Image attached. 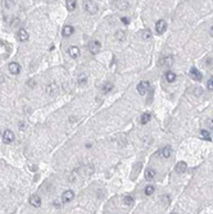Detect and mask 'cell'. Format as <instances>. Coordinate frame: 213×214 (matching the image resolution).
Masks as SVG:
<instances>
[{"instance_id":"ba28073f","label":"cell","mask_w":213,"mask_h":214,"mask_svg":"<svg viewBox=\"0 0 213 214\" xmlns=\"http://www.w3.org/2000/svg\"><path fill=\"white\" fill-rule=\"evenodd\" d=\"M68 54L71 58H73V59H77V58L81 55V50H80L79 46L72 45V46H69V49H68Z\"/></svg>"},{"instance_id":"603a6c76","label":"cell","mask_w":213,"mask_h":214,"mask_svg":"<svg viewBox=\"0 0 213 214\" xmlns=\"http://www.w3.org/2000/svg\"><path fill=\"white\" fill-rule=\"evenodd\" d=\"M140 36L144 38V40L152 38V31H150V30H141L140 31Z\"/></svg>"},{"instance_id":"44dd1931","label":"cell","mask_w":213,"mask_h":214,"mask_svg":"<svg viewBox=\"0 0 213 214\" xmlns=\"http://www.w3.org/2000/svg\"><path fill=\"white\" fill-rule=\"evenodd\" d=\"M77 8V0H67V9L73 12Z\"/></svg>"},{"instance_id":"7a4b0ae2","label":"cell","mask_w":213,"mask_h":214,"mask_svg":"<svg viewBox=\"0 0 213 214\" xmlns=\"http://www.w3.org/2000/svg\"><path fill=\"white\" fill-rule=\"evenodd\" d=\"M89 52H90L92 55H96L99 52H100V48H102V44H100L99 40H92L89 42Z\"/></svg>"},{"instance_id":"52a82bcc","label":"cell","mask_w":213,"mask_h":214,"mask_svg":"<svg viewBox=\"0 0 213 214\" xmlns=\"http://www.w3.org/2000/svg\"><path fill=\"white\" fill-rule=\"evenodd\" d=\"M73 197H75V192H73L72 190H65V191L62 194V201H63V203H69V201L73 200Z\"/></svg>"},{"instance_id":"30bf717a","label":"cell","mask_w":213,"mask_h":214,"mask_svg":"<svg viewBox=\"0 0 213 214\" xmlns=\"http://www.w3.org/2000/svg\"><path fill=\"white\" fill-rule=\"evenodd\" d=\"M45 91H46V94L50 95V96L55 95V94H57V91H58V86H57V83H55V82H50V83L48 85V86H46Z\"/></svg>"},{"instance_id":"cb8c5ba5","label":"cell","mask_w":213,"mask_h":214,"mask_svg":"<svg viewBox=\"0 0 213 214\" xmlns=\"http://www.w3.org/2000/svg\"><path fill=\"white\" fill-rule=\"evenodd\" d=\"M145 177H146V180H153V178L156 177V170L152 169V168L146 169L145 170Z\"/></svg>"},{"instance_id":"8992f818","label":"cell","mask_w":213,"mask_h":214,"mask_svg":"<svg viewBox=\"0 0 213 214\" xmlns=\"http://www.w3.org/2000/svg\"><path fill=\"white\" fill-rule=\"evenodd\" d=\"M149 86H150V83L148 82V81H141V82L137 85V92L140 95H145L146 92H148Z\"/></svg>"},{"instance_id":"484cf974","label":"cell","mask_w":213,"mask_h":214,"mask_svg":"<svg viewBox=\"0 0 213 214\" xmlns=\"http://www.w3.org/2000/svg\"><path fill=\"white\" fill-rule=\"evenodd\" d=\"M123 204L127 205V207H131V205L134 204V197L131 196V195H127L123 197Z\"/></svg>"},{"instance_id":"5b68a950","label":"cell","mask_w":213,"mask_h":214,"mask_svg":"<svg viewBox=\"0 0 213 214\" xmlns=\"http://www.w3.org/2000/svg\"><path fill=\"white\" fill-rule=\"evenodd\" d=\"M8 69H9V72L14 76H17L21 73V65H19V63H17V62H12V63H9Z\"/></svg>"},{"instance_id":"f1b7e54d","label":"cell","mask_w":213,"mask_h":214,"mask_svg":"<svg viewBox=\"0 0 213 214\" xmlns=\"http://www.w3.org/2000/svg\"><path fill=\"white\" fill-rule=\"evenodd\" d=\"M207 86H208V90H209V91H213V76L211 77L209 80H208Z\"/></svg>"},{"instance_id":"ac0fdd59","label":"cell","mask_w":213,"mask_h":214,"mask_svg":"<svg viewBox=\"0 0 213 214\" xmlns=\"http://www.w3.org/2000/svg\"><path fill=\"white\" fill-rule=\"evenodd\" d=\"M87 83V76L85 73H81V75L77 77V85L79 86H85Z\"/></svg>"},{"instance_id":"4dcf8cb0","label":"cell","mask_w":213,"mask_h":214,"mask_svg":"<svg viewBox=\"0 0 213 214\" xmlns=\"http://www.w3.org/2000/svg\"><path fill=\"white\" fill-rule=\"evenodd\" d=\"M194 94L198 96V95H202L203 94V90L200 87H195V90H194Z\"/></svg>"},{"instance_id":"8fae6325","label":"cell","mask_w":213,"mask_h":214,"mask_svg":"<svg viewBox=\"0 0 213 214\" xmlns=\"http://www.w3.org/2000/svg\"><path fill=\"white\" fill-rule=\"evenodd\" d=\"M190 77L194 81H202V78H203V76H202V73L199 72V69H196L195 67H193L191 69H190Z\"/></svg>"},{"instance_id":"e0dca14e","label":"cell","mask_w":213,"mask_h":214,"mask_svg":"<svg viewBox=\"0 0 213 214\" xmlns=\"http://www.w3.org/2000/svg\"><path fill=\"white\" fill-rule=\"evenodd\" d=\"M186 169H188V165L185 162H179L176 164V172L177 173H184V172H186Z\"/></svg>"},{"instance_id":"f546056e","label":"cell","mask_w":213,"mask_h":214,"mask_svg":"<svg viewBox=\"0 0 213 214\" xmlns=\"http://www.w3.org/2000/svg\"><path fill=\"white\" fill-rule=\"evenodd\" d=\"M4 4H5V8H7V9H10V8L14 5V3L12 1V0H5V1H4Z\"/></svg>"},{"instance_id":"e575fe53","label":"cell","mask_w":213,"mask_h":214,"mask_svg":"<svg viewBox=\"0 0 213 214\" xmlns=\"http://www.w3.org/2000/svg\"><path fill=\"white\" fill-rule=\"evenodd\" d=\"M171 214H177V213H171Z\"/></svg>"},{"instance_id":"3957f363","label":"cell","mask_w":213,"mask_h":214,"mask_svg":"<svg viewBox=\"0 0 213 214\" xmlns=\"http://www.w3.org/2000/svg\"><path fill=\"white\" fill-rule=\"evenodd\" d=\"M167 30V22L164 19H159L157 23H156V31L158 35H163Z\"/></svg>"},{"instance_id":"d6986e66","label":"cell","mask_w":213,"mask_h":214,"mask_svg":"<svg viewBox=\"0 0 213 214\" xmlns=\"http://www.w3.org/2000/svg\"><path fill=\"white\" fill-rule=\"evenodd\" d=\"M162 155H163V158H166V159H168L169 157H171V155H172L171 146H164L163 149H162Z\"/></svg>"},{"instance_id":"6da1fadb","label":"cell","mask_w":213,"mask_h":214,"mask_svg":"<svg viewBox=\"0 0 213 214\" xmlns=\"http://www.w3.org/2000/svg\"><path fill=\"white\" fill-rule=\"evenodd\" d=\"M84 7H85V10L89 14H96L98 13V5H96V3H94L92 0H86V1L84 3Z\"/></svg>"},{"instance_id":"ffe728a7","label":"cell","mask_w":213,"mask_h":214,"mask_svg":"<svg viewBox=\"0 0 213 214\" xmlns=\"http://www.w3.org/2000/svg\"><path fill=\"white\" fill-rule=\"evenodd\" d=\"M116 38H117L118 41H125L126 38V32L123 30H117V32H116Z\"/></svg>"},{"instance_id":"d6a6232c","label":"cell","mask_w":213,"mask_h":214,"mask_svg":"<svg viewBox=\"0 0 213 214\" xmlns=\"http://www.w3.org/2000/svg\"><path fill=\"white\" fill-rule=\"evenodd\" d=\"M121 22L123 23V25H129V23H130V19L126 18V17H122V18H121Z\"/></svg>"},{"instance_id":"836d02e7","label":"cell","mask_w":213,"mask_h":214,"mask_svg":"<svg viewBox=\"0 0 213 214\" xmlns=\"http://www.w3.org/2000/svg\"><path fill=\"white\" fill-rule=\"evenodd\" d=\"M209 32H211V35L213 36V26H212V28H211V31H209Z\"/></svg>"},{"instance_id":"9c48e42d","label":"cell","mask_w":213,"mask_h":214,"mask_svg":"<svg viewBox=\"0 0 213 214\" xmlns=\"http://www.w3.org/2000/svg\"><path fill=\"white\" fill-rule=\"evenodd\" d=\"M158 63H159L161 67H172L173 58L172 57H163V58H161Z\"/></svg>"},{"instance_id":"4fadbf2b","label":"cell","mask_w":213,"mask_h":214,"mask_svg":"<svg viewBox=\"0 0 213 214\" xmlns=\"http://www.w3.org/2000/svg\"><path fill=\"white\" fill-rule=\"evenodd\" d=\"M28 201H30V204L32 205V207H35V208L41 207V199H40V196L39 195H31Z\"/></svg>"},{"instance_id":"7402d4cb","label":"cell","mask_w":213,"mask_h":214,"mask_svg":"<svg viewBox=\"0 0 213 214\" xmlns=\"http://www.w3.org/2000/svg\"><path fill=\"white\" fill-rule=\"evenodd\" d=\"M112 90H113V83H112V82L104 83L103 87H102V91L104 92V94H108V92H110Z\"/></svg>"},{"instance_id":"277c9868","label":"cell","mask_w":213,"mask_h":214,"mask_svg":"<svg viewBox=\"0 0 213 214\" xmlns=\"http://www.w3.org/2000/svg\"><path fill=\"white\" fill-rule=\"evenodd\" d=\"M14 133L10 130H5L3 133V142L4 144H12L14 141Z\"/></svg>"},{"instance_id":"83f0119b","label":"cell","mask_w":213,"mask_h":214,"mask_svg":"<svg viewBox=\"0 0 213 214\" xmlns=\"http://www.w3.org/2000/svg\"><path fill=\"white\" fill-rule=\"evenodd\" d=\"M200 136H202V139L203 140H211V133H209V131H207V130H202L200 131Z\"/></svg>"},{"instance_id":"4316f807","label":"cell","mask_w":213,"mask_h":214,"mask_svg":"<svg viewBox=\"0 0 213 214\" xmlns=\"http://www.w3.org/2000/svg\"><path fill=\"white\" fill-rule=\"evenodd\" d=\"M150 117H152V115H150L149 113H144V114L141 115V118H140V123L141 124H146L150 120Z\"/></svg>"},{"instance_id":"1f68e13d","label":"cell","mask_w":213,"mask_h":214,"mask_svg":"<svg viewBox=\"0 0 213 214\" xmlns=\"http://www.w3.org/2000/svg\"><path fill=\"white\" fill-rule=\"evenodd\" d=\"M207 123H208V126H209V130H211V133L213 135V118H212V119H209V120H208V122H207Z\"/></svg>"},{"instance_id":"5bb4252c","label":"cell","mask_w":213,"mask_h":214,"mask_svg":"<svg viewBox=\"0 0 213 214\" xmlns=\"http://www.w3.org/2000/svg\"><path fill=\"white\" fill-rule=\"evenodd\" d=\"M116 7H117L119 10H127L130 4L127 0H116Z\"/></svg>"},{"instance_id":"9a60e30c","label":"cell","mask_w":213,"mask_h":214,"mask_svg":"<svg viewBox=\"0 0 213 214\" xmlns=\"http://www.w3.org/2000/svg\"><path fill=\"white\" fill-rule=\"evenodd\" d=\"M17 36H18V40H19V41H27V40H28V37H30V35H28V32H27V30L21 28V30L18 31Z\"/></svg>"},{"instance_id":"2e32d148","label":"cell","mask_w":213,"mask_h":214,"mask_svg":"<svg viewBox=\"0 0 213 214\" xmlns=\"http://www.w3.org/2000/svg\"><path fill=\"white\" fill-rule=\"evenodd\" d=\"M164 77H166V81H167V82H175L176 78H177L176 73L172 72V71H167V72H166Z\"/></svg>"},{"instance_id":"d4e9b609","label":"cell","mask_w":213,"mask_h":214,"mask_svg":"<svg viewBox=\"0 0 213 214\" xmlns=\"http://www.w3.org/2000/svg\"><path fill=\"white\" fill-rule=\"evenodd\" d=\"M154 191H156V187H154L153 185H148V186L145 187V190H144V192H145V195H146V196L153 195Z\"/></svg>"},{"instance_id":"7c38bea8","label":"cell","mask_w":213,"mask_h":214,"mask_svg":"<svg viewBox=\"0 0 213 214\" xmlns=\"http://www.w3.org/2000/svg\"><path fill=\"white\" fill-rule=\"evenodd\" d=\"M73 32H75V28H73V26H71V25H65L63 27V30H62V35H63L64 37L72 36Z\"/></svg>"}]
</instances>
